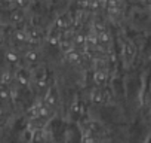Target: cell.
Listing matches in <instances>:
<instances>
[{
  "label": "cell",
  "instance_id": "6da1fadb",
  "mask_svg": "<svg viewBox=\"0 0 151 143\" xmlns=\"http://www.w3.org/2000/svg\"><path fill=\"white\" fill-rule=\"evenodd\" d=\"M147 143H151V136L148 137V140H147Z\"/></svg>",
  "mask_w": 151,
  "mask_h": 143
}]
</instances>
